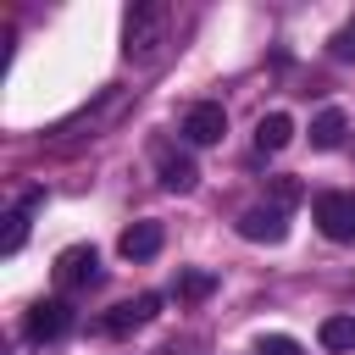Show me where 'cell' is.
<instances>
[{"mask_svg": "<svg viewBox=\"0 0 355 355\" xmlns=\"http://www.w3.org/2000/svg\"><path fill=\"white\" fill-rule=\"evenodd\" d=\"M166 28H172V11L161 0L128 6V17H122V55L128 61H155L161 44H166Z\"/></svg>", "mask_w": 355, "mask_h": 355, "instance_id": "cell-1", "label": "cell"}, {"mask_svg": "<svg viewBox=\"0 0 355 355\" xmlns=\"http://www.w3.org/2000/svg\"><path fill=\"white\" fill-rule=\"evenodd\" d=\"M311 216H316V227H322L333 244H355V194L327 189V194H316Z\"/></svg>", "mask_w": 355, "mask_h": 355, "instance_id": "cell-2", "label": "cell"}, {"mask_svg": "<svg viewBox=\"0 0 355 355\" xmlns=\"http://www.w3.org/2000/svg\"><path fill=\"white\" fill-rule=\"evenodd\" d=\"M239 239H250V244H283V239H288V211H277V205H250V211L239 216Z\"/></svg>", "mask_w": 355, "mask_h": 355, "instance_id": "cell-3", "label": "cell"}, {"mask_svg": "<svg viewBox=\"0 0 355 355\" xmlns=\"http://www.w3.org/2000/svg\"><path fill=\"white\" fill-rule=\"evenodd\" d=\"M67 327H72V305H67V300H39V305L28 311V322H22V333H28L33 344H55Z\"/></svg>", "mask_w": 355, "mask_h": 355, "instance_id": "cell-4", "label": "cell"}, {"mask_svg": "<svg viewBox=\"0 0 355 355\" xmlns=\"http://www.w3.org/2000/svg\"><path fill=\"white\" fill-rule=\"evenodd\" d=\"M100 277V255H94V244H72V250H61L55 255V283L72 294V288H83V283H94Z\"/></svg>", "mask_w": 355, "mask_h": 355, "instance_id": "cell-5", "label": "cell"}, {"mask_svg": "<svg viewBox=\"0 0 355 355\" xmlns=\"http://www.w3.org/2000/svg\"><path fill=\"white\" fill-rule=\"evenodd\" d=\"M222 133H227V111H222L216 100L189 105V116H183V139H189V144H216Z\"/></svg>", "mask_w": 355, "mask_h": 355, "instance_id": "cell-6", "label": "cell"}, {"mask_svg": "<svg viewBox=\"0 0 355 355\" xmlns=\"http://www.w3.org/2000/svg\"><path fill=\"white\" fill-rule=\"evenodd\" d=\"M155 305H161L155 294H139V300H122V305H111V316H105L100 327H105L111 338H122V333H133V327H144V322L155 316Z\"/></svg>", "mask_w": 355, "mask_h": 355, "instance_id": "cell-7", "label": "cell"}, {"mask_svg": "<svg viewBox=\"0 0 355 355\" xmlns=\"http://www.w3.org/2000/svg\"><path fill=\"white\" fill-rule=\"evenodd\" d=\"M39 200H44V194H39V189H28V194L6 211V239H0V255H17V250L28 244V216H33V205H39Z\"/></svg>", "mask_w": 355, "mask_h": 355, "instance_id": "cell-8", "label": "cell"}, {"mask_svg": "<svg viewBox=\"0 0 355 355\" xmlns=\"http://www.w3.org/2000/svg\"><path fill=\"white\" fill-rule=\"evenodd\" d=\"M344 133H349V116H344L338 105H322L316 122H311V144H316V150H338Z\"/></svg>", "mask_w": 355, "mask_h": 355, "instance_id": "cell-9", "label": "cell"}, {"mask_svg": "<svg viewBox=\"0 0 355 355\" xmlns=\"http://www.w3.org/2000/svg\"><path fill=\"white\" fill-rule=\"evenodd\" d=\"M161 222H133L128 233H122V255L128 261H150V255H161Z\"/></svg>", "mask_w": 355, "mask_h": 355, "instance_id": "cell-10", "label": "cell"}, {"mask_svg": "<svg viewBox=\"0 0 355 355\" xmlns=\"http://www.w3.org/2000/svg\"><path fill=\"white\" fill-rule=\"evenodd\" d=\"M288 139H294V116H288V111H266V116L255 122V144H261V150H283Z\"/></svg>", "mask_w": 355, "mask_h": 355, "instance_id": "cell-11", "label": "cell"}, {"mask_svg": "<svg viewBox=\"0 0 355 355\" xmlns=\"http://www.w3.org/2000/svg\"><path fill=\"white\" fill-rule=\"evenodd\" d=\"M194 178H200V172H194V161H189V155H172V150L161 155V189L189 194V189H194Z\"/></svg>", "mask_w": 355, "mask_h": 355, "instance_id": "cell-12", "label": "cell"}, {"mask_svg": "<svg viewBox=\"0 0 355 355\" xmlns=\"http://www.w3.org/2000/svg\"><path fill=\"white\" fill-rule=\"evenodd\" d=\"M316 338H322V349H333V355H349V349H355V316H327Z\"/></svg>", "mask_w": 355, "mask_h": 355, "instance_id": "cell-13", "label": "cell"}, {"mask_svg": "<svg viewBox=\"0 0 355 355\" xmlns=\"http://www.w3.org/2000/svg\"><path fill=\"white\" fill-rule=\"evenodd\" d=\"M172 288H178V300H205V294L216 288V277H211V272H178Z\"/></svg>", "mask_w": 355, "mask_h": 355, "instance_id": "cell-14", "label": "cell"}, {"mask_svg": "<svg viewBox=\"0 0 355 355\" xmlns=\"http://www.w3.org/2000/svg\"><path fill=\"white\" fill-rule=\"evenodd\" d=\"M327 55H333V61H355V22H344V28L327 39Z\"/></svg>", "mask_w": 355, "mask_h": 355, "instance_id": "cell-15", "label": "cell"}, {"mask_svg": "<svg viewBox=\"0 0 355 355\" xmlns=\"http://www.w3.org/2000/svg\"><path fill=\"white\" fill-rule=\"evenodd\" d=\"M255 355H305V349H300L288 333H266V338L255 344Z\"/></svg>", "mask_w": 355, "mask_h": 355, "instance_id": "cell-16", "label": "cell"}, {"mask_svg": "<svg viewBox=\"0 0 355 355\" xmlns=\"http://www.w3.org/2000/svg\"><path fill=\"white\" fill-rule=\"evenodd\" d=\"M294 200H300V183H294V178H272V205H277V211H288Z\"/></svg>", "mask_w": 355, "mask_h": 355, "instance_id": "cell-17", "label": "cell"}]
</instances>
